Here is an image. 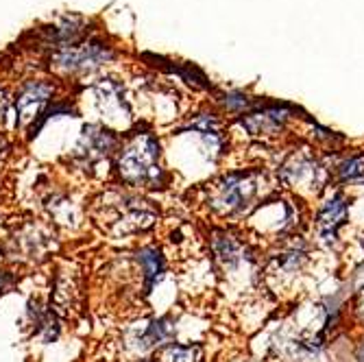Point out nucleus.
Instances as JSON below:
<instances>
[{
    "mask_svg": "<svg viewBox=\"0 0 364 362\" xmlns=\"http://www.w3.org/2000/svg\"><path fill=\"white\" fill-rule=\"evenodd\" d=\"M118 173L134 186H157L164 177L157 138L151 134H138L131 138L118 155Z\"/></svg>",
    "mask_w": 364,
    "mask_h": 362,
    "instance_id": "1",
    "label": "nucleus"
},
{
    "mask_svg": "<svg viewBox=\"0 0 364 362\" xmlns=\"http://www.w3.org/2000/svg\"><path fill=\"white\" fill-rule=\"evenodd\" d=\"M257 194V181L251 173H234L225 177L212 194V206L220 214L242 212Z\"/></svg>",
    "mask_w": 364,
    "mask_h": 362,
    "instance_id": "2",
    "label": "nucleus"
},
{
    "mask_svg": "<svg viewBox=\"0 0 364 362\" xmlns=\"http://www.w3.org/2000/svg\"><path fill=\"white\" fill-rule=\"evenodd\" d=\"M279 177L284 183L299 192H316L323 186V169L318 161L308 153H294L279 171Z\"/></svg>",
    "mask_w": 364,
    "mask_h": 362,
    "instance_id": "3",
    "label": "nucleus"
},
{
    "mask_svg": "<svg viewBox=\"0 0 364 362\" xmlns=\"http://www.w3.org/2000/svg\"><path fill=\"white\" fill-rule=\"evenodd\" d=\"M112 57L114 53L103 44H83V46H63L53 61L61 70L77 73V70H87L94 68V65H101Z\"/></svg>",
    "mask_w": 364,
    "mask_h": 362,
    "instance_id": "4",
    "label": "nucleus"
},
{
    "mask_svg": "<svg viewBox=\"0 0 364 362\" xmlns=\"http://www.w3.org/2000/svg\"><path fill=\"white\" fill-rule=\"evenodd\" d=\"M349 214V206L343 194H334L321 206L318 216H316V229L323 243H334L338 238V229L345 225Z\"/></svg>",
    "mask_w": 364,
    "mask_h": 362,
    "instance_id": "5",
    "label": "nucleus"
},
{
    "mask_svg": "<svg viewBox=\"0 0 364 362\" xmlns=\"http://www.w3.org/2000/svg\"><path fill=\"white\" fill-rule=\"evenodd\" d=\"M53 94V87L44 81H31L26 83L18 98H16V112H18V124H26L33 118H38L42 107L48 103Z\"/></svg>",
    "mask_w": 364,
    "mask_h": 362,
    "instance_id": "6",
    "label": "nucleus"
},
{
    "mask_svg": "<svg viewBox=\"0 0 364 362\" xmlns=\"http://www.w3.org/2000/svg\"><path fill=\"white\" fill-rule=\"evenodd\" d=\"M116 144V138L112 131L103 127H85L81 142L77 147V155H81L85 161H96L103 159Z\"/></svg>",
    "mask_w": 364,
    "mask_h": 362,
    "instance_id": "7",
    "label": "nucleus"
},
{
    "mask_svg": "<svg viewBox=\"0 0 364 362\" xmlns=\"http://www.w3.org/2000/svg\"><path fill=\"white\" fill-rule=\"evenodd\" d=\"M286 120H288V112H284L279 107H271V110L247 116L242 120V124L255 136H271V134H277Z\"/></svg>",
    "mask_w": 364,
    "mask_h": 362,
    "instance_id": "8",
    "label": "nucleus"
},
{
    "mask_svg": "<svg viewBox=\"0 0 364 362\" xmlns=\"http://www.w3.org/2000/svg\"><path fill=\"white\" fill-rule=\"evenodd\" d=\"M140 267L144 271V280H146V288H153L161 275H164V257L157 249H142L138 253Z\"/></svg>",
    "mask_w": 364,
    "mask_h": 362,
    "instance_id": "9",
    "label": "nucleus"
},
{
    "mask_svg": "<svg viewBox=\"0 0 364 362\" xmlns=\"http://www.w3.org/2000/svg\"><path fill=\"white\" fill-rule=\"evenodd\" d=\"M198 358H201V349L196 345H166L157 351L155 362H198Z\"/></svg>",
    "mask_w": 364,
    "mask_h": 362,
    "instance_id": "10",
    "label": "nucleus"
},
{
    "mask_svg": "<svg viewBox=\"0 0 364 362\" xmlns=\"http://www.w3.org/2000/svg\"><path fill=\"white\" fill-rule=\"evenodd\" d=\"M175 332L173 327V321L171 319H159V321H153L149 325V330L144 334V347H151V345H159L164 341H168Z\"/></svg>",
    "mask_w": 364,
    "mask_h": 362,
    "instance_id": "11",
    "label": "nucleus"
},
{
    "mask_svg": "<svg viewBox=\"0 0 364 362\" xmlns=\"http://www.w3.org/2000/svg\"><path fill=\"white\" fill-rule=\"evenodd\" d=\"M338 175L343 181H364V155H355L343 161Z\"/></svg>",
    "mask_w": 364,
    "mask_h": 362,
    "instance_id": "12",
    "label": "nucleus"
},
{
    "mask_svg": "<svg viewBox=\"0 0 364 362\" xmlns=\"http://www.w3.org/2000/svg\"><path fill=\"white\" fill-rule=\"evenodd\" d=\"M11 284H14V277L9 273H5V271H0V294L7 292L11 288Z\"/></svg>",
    "mask_w": 364,
    "mask_h": 362,
    "instance_id": "13",
    "label": "nucleus"
},
{
    "mask_svg": "<svg viewBox=\"0 0 364 362\" xmlns=\"http://www.w3.org/2000/svg\"><path fill=\"white\" fill-rule=\"evenodd\" d=\"M5 110H7V96H5V90L0 87V118L5 116Z\"/></svg>",
    "mask_w": 364,
    "mask_h": 362,
    "instance_id": "14",
    "label": "nucleus"
},
{
    "mask_svg": "<svg viewBox=\"0 0 364 362\" xmlns=\"http://www.w3.org/2000/svg\"><path fill=\"white\" fill-rule=\"evenodd\" d=\"M360 360L364 362V349H362V353H360Z\"/></svg>",
    "mask_w": 364,
    "mask_h": 362,
    "instance_id": "15",
    "label": "nucleus"
}]
</instances>
